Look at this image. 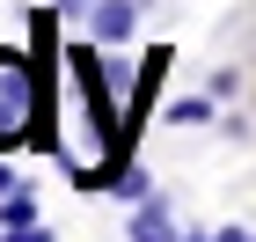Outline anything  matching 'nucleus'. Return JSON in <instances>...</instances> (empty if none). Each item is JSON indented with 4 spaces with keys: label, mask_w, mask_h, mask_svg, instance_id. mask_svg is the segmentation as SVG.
Returning a JSON list of instances; mask_svg holds the SVG:
<instances>
[{
    "label": "nucleus",
    "mask_w": 256,
    "mask_h": 242,
    "mask_svg": "<svg viewBox=\"0 0 256 242\" xmlns=\"http://www.w3.org/2000/svg\"><path fill=\"white\" fill-rule=\"evenodd\" d=\"M52 110V59L37 44H0V154L37 147Z\"/></svg>",
    "instance_id": "f257e3e1"
},
{
    "label": "nucleus",
    "mask_w": 256,
    "mask_h": 242,
    "mask_svg": "<svg viewBox=\"0 0 256 242\" xmlns=\"http://www.w3.org/2000/svg\"><path fill=\"white\" fill-rule=\"evenodd\" d=\"M139 0H88V15H80V37H96L102 52H118V44L139 37Z\"/></svg>",
    "instance_id": "f03ea898"
},
{
    "label": "nucleus",
    "mask_w": 256,
    "mask_h": 242,
    "mask_svg": "<svg viewBox=\"0 0 256 242\" xmlns=\"http://www.w3.org/2000/svg\"><path fill=\"white\" fill-rule=\"evenodd\" d=\"M132 242H183V227H176V205L161 198H146V205H132Z\"/></svg>",
    "instance_id": "7ed1b4c3"
},
{
    "label": "nucleus",
    "mask_w": 256,
    "mask_h": 242,
    "mask_svg": "<svg viewBox=\"0 0 256 242\" xmlns=\"http://www.w3.org/2000/svg\"><path fill=\"white\" fill-rule=\"evenodd\" d=\"M102 191H110L118 205H146V198H154V176H146V161H132V154H124L118 169H110V183H102Z\"/></svg>",
    "instance_id": "20e7f679"
},
{
    "label": "nucleus",
    "mask_w": 256,
    "mask_h": 242,
    "mask_svg": "<svg viewBox=\"0 0 256 242\" xmlns=\"http://www.w3.org/2000/svg\"><path fill=\"white\" fill-rule=\"evenodd\" d=\"M30 220H44V213H37V191H30V183H15V191L0 198V227H30Z\"/></svg>",
    "instance_id": "39448f33"
},
{
    "label": "nucleus",
    "mask_w": 256,
    "mask_h": 242,
    "mask_svg": "<svg viewBox=\"0 0 256 242\" xmlns=\"http://www.w3.org/2000/svg\"><path fill=\"white\" fill-rule=\"evenodd\" d=\"M168 125H212V96H168Z\"/></svg>",
    "instance_id": "423d86ee"
},
{
    "label": "nucleus",
    "mask_w": 256,
    "mask_h": 242,
    "mask_svg": "<svg viewBox=\"0 0 256 242\" xmlns=\"http://www.w3.org/2000/svg\"><path fill=\"white\" fill-rule=\"evenodd\" d=\"M205 96H212V103H227V96H242V74H234V66H220V74L205 81Z\"/></svg>",
    "instance_id": "0eeeda50"
},
{
    "label": "nucleus",
    "mask_w": 256,
    "mask_h": 242,
    "mask_svg": "<svg viewBox=\"0 0 256 242\" xmlns=\"http://www.w3.org/2000/svg\"><path fill=\"white\" fill-rule=\"evenodd\" d=\"M0 242H59L44 220H30V227H0Z\"/></svg>",
    "instance_id": "6e6552de"
},
{
    "label": "nucleus",
    "mask_w": 256,
    "mask_h": 242,
    "mask_svg": "<svg viewBox=\"0 0 256 242\" xmlns=\"http://www.w3.org/2000/svg\"><path fill=\"white\" fill-rule=\"evenodd\" d=\"M44 8H59L66 22H80V15H88V0H44Z\"/></svg>",
    "instance_id": "1a4fd4ad"
},
{
    "label": "nucleus",
    "mask_w": 256,
    "mask_h": 242,
    "mask_svg": "<svg viewBox=\"0 0 256 242\" xmlns=\"http://www.w3.org/2000/svg\"><path fill=\"white\" fill-rule=\"evenodd\" d=\"M15 183H22V176H15V161L0 154V198H8V191H15Z\"/></svg>",
    "instance_id": "9d476101"
}]
</instances>
